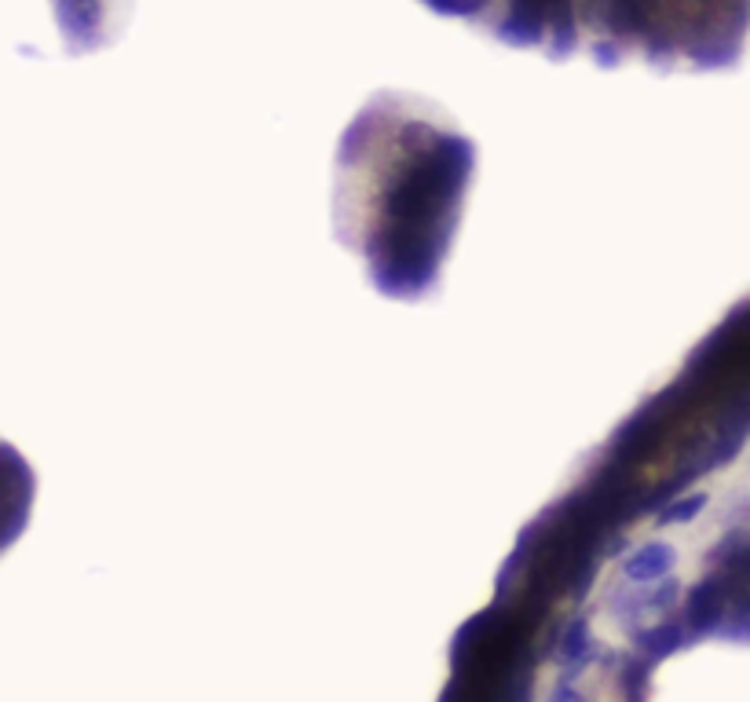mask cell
Instances as JSON below:
<instances>
[{"instance_id": "6da1fadb", "label": "cell", "mask_w": 750, "mask_h": 702, "mask_svg": "<svg viewBox=\"0 0 750 702\" xmlns=\"http://www.w3.org/2000/svg\"><path fill=\"white\" fill-rule=\"evenodd\" d=\"M747 304L524 527L450 648L447 699H633L670 655L747 644Z\"/></svg>"}, {"instance_id": "7a4b0ae2", "label": "cell", "mask_w": 750, "mask_h": 702, "mask_svg": "<svg viewBox=\"0 0 750 702\" xmlns=\"http://www.w3.org/2000/svg\"><path fill=\"white\" fill-rule=\"evenodd\" d=\"M472 172L476 143L432 99L384 88L362 102L334 158V238L381 296H436Z\"/></svg>"}, {"instance_id": "3957f363", "label": "cell", "mask_w": 750, "mask_h": 702, "mask_svg": "<svg viewBox=\"0 0 750 702\" xmlns=\"http://www.w3.org/2000/svg\"><path fill=\"white\" fill-rule=\"evenodd\" d=\"M135 0H52L66 55H93L121 37ZM443 19H458L509 48L553 63L589 55L622 66L696 19L707 0H422Z\"/></svg>"}, {"instance_id": "277c9868", "label": "cell", "mask_w": 750, "mask_h": 702, "mask_svg": "<svg viewBox=\"0 0 750 702\" xmlns=\"http://www.w3.org/2000/svg\"><path fill=\"white\" fill-rule=\"evenodd\" d=\"M33 494H37V476H33L30 462L15 446L0 443V552L26 531Z\"/></svg>"}]
</instances>
